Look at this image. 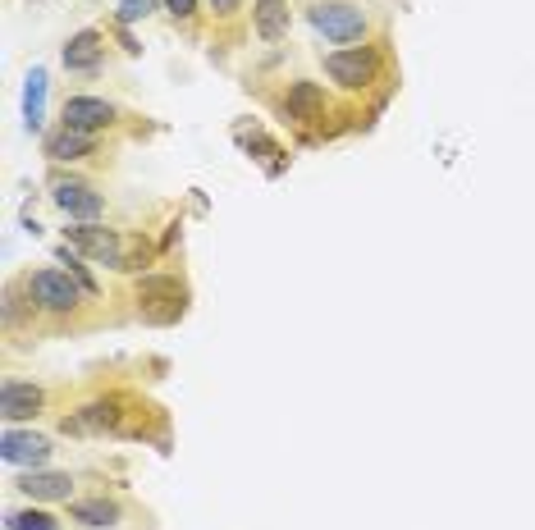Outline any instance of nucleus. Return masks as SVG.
Segmentation results:
<instances>
[{"mask_svg": "<svg viewBox=\"0 0 535 530\" xmlns=\"http://www.w3.org/2000/svg\"><path fill=\"white\" fill-rule=\"evenodd\" d=\"M46 403V394L37 385H19V380H5L0 385V416L5 421H23V416H37Z\"/></svg>", "mask_w": 535, "mask_h": 530, "instance_id": "nucleus-8", "label": "nucleus"}, {"mask_svg": "<svg viewBox=\"0 0 535 530\" xmlns=\"http://www.w3.org/2000/svg\"><path fill=\"white\" fill-rule=\"evenodd\" d=\"M69 516L83 521V525H115V521H119V507L106 503V498H88V503H74Z\"/></svg>", "mask_w": 535, "mask_h": 530, "instance_id": "nucleus-16", "label": "nucleus"}, {"mask_svg": "<svg viewBox=\"0 0 535 530\" xmlns=\"http://www.w3.org/2000/svg\"><path fill=\"white\" fill-rule=\"evenodd\" d=\"M51 197H55V206L64 210V215H74V219H97L101 215V192L92 188V183H83V179H55L51 183Z\"/></svg>", "mask_w": 535, "mask_h": 530, "instance_id": "nucleus-4", "label": "nucleus"}, {"mask_svg": "<svg viewBox=\"0 0 535 530\" xmlns=\"http://www.w3.org/2000/svg\"><path fill=\"white\" fill-rule=\"evenodd\" d=\"M252 28L265 42H280L289 33V5H284V0H256V5H252Z\"/></svg>", "mask_w": 535, "mask_h": 530, "instance_id": "nucleus-9", "label": "nucleus"}, {"mask_svg": "<svg viewBox=\"0 0 535 530\" xmlns=\"http://www.w3.org/2000/svg\"><path fill=\"white\" fill-rule=\"evenodd\" d=\"M10 530H60V525H55L51 512L28 507V512H10Z\"/></svg>", "mask_w": 535, "mask_h": 530, "instance_id": "nucleus-17", "label": "nucleus"}, {"mask_svg": "<svg viewBox=\"0 0 535 530\" xmlns=\"http://www.w3.org/2000/svg\"><path fill=\"white\" fill-rule=\"evenodd\" d=\"M64 69H74V73L101 69V33H78V37H69V46H64Z\"/></svg>", "mask_w": 535, "mask_h": 530, "instance_id": "nucleus-10", "label": "nucleus"}, {"mask_svg": "<svg viewBox=\"0 0 535 530\" xmlns=\"http://www.w3.org/2000/svg\"><path fill=\"white\" fill-rule=\"evenodd\" d=\"M156 10V0H119V23H138Z\"/></svg>", "mask_w": 535, "mask_h": 530, "instance_id": "nucleus-18", "label": "nucleus"}, {"mask_svg": "<svg viewBox=\"0 0 535 530\" xmlns=\"http://www.w3.org/2000/svg\"><path fill=\"white\" fill-rule=\"evenodd\" d=\"M10 467H42L51 458V439L46 434H28V430H5V443H0Z\"/></svg>", "mask_w": 535, "mask_h": 530, "instance_id": "nucleus-6", "label": "nucleus"}, {"mask_svg": "<svg viewBox=\"0 0 535 530\" xmlns=\"http://www.w3.org/2000/svg\"><path fill=\"white\" fill-rule=\"evenodd\" d=\"M211 10H216L220 19H229V14H238V10H243V0H211Z\"/></svg>", "mask_w": 535, "mask_h": 530, "instance_id": "nucleus-20", "label": "nucleus"}, {"mask_svg": "<svg viewBox=\"0 0 535 530\" xmlns=\"http://www.w3.org/2000/svg\"><path fill=\"white\" fill-rule=\"evenodd\" d=\"M28 297L42 311H74L78 307V284L60 270H37L28 274Z\"/></svg>", "mask_w": 535, "mask_h": 530, "instance_id": "nucleus-3", "label": "nucleus"}, {"mask_svg": "<svg viewBox=\"0 0 535 530\" xmlns=\"http://www.w3.org/2000/svg\"><path fill=\"white\" fill-rule=\"evenodd\" d=\"M69 243L83 247L92 261H106V265H124V252H119V238L110 229H97V224H78L69 229Z\"/></svg>", "mask_w": 535, "mask_h": 530, "instance_id": "nucleus-7", "label": "nucleus"}, {"mask_svg": "<svg viewBox=\"0 0 535 530\" xmlns=\"http://www.w3.org/2000/svg\"><path fill=\"white\" fill-rule=\"evenodd\" d=\"M307 19H311V28L325 37V42H334V46H353V42H362L366 37V14H362V5H353V0H320V5H311L307 10Z\"/></svg>", "mask_w": 535, "mask_h": 530, "instance_id": "nucleus-1", "label": "nucleus"}, {"mask_svg": "<svg viewBox=\"0 0 535 530\" xmlns=\"http://www.w3.org/2000/svg\"><path fill=\"white\" fill-rule=\"evenodd\" d=\"M284 106H289V115H293V119H316V115L325 110V92H320L316 83H293Z\"/></svg>", "mask_w": 535, "mask_h": 530, "instance_id": "nucleus-14", "label": "nucleus"}, {"mask_svg": "<svg viewBox=\"0 0 535 530\" xmlns=\"http://www.w3.org/2000/svg\"><path fill=\"white\" fill-rule=\"evenodd\" d=\"M19 489H23L28 498H69L74 480L64 476V471H28V476L19 480Z\"/></svg>", "mask_w": 535, "mask_h": 530, "instance_id": "nucleus-12", "label": "nucleus"}, {"mask_svg": "<svg viewBox=\"0 0 535 530\" xmlns=\"http://www.w3.org/2000/svg\"><path fill=\"white\" fill-rule=\"evenodd\" d=\"M161 5H165L174 19H192V14H197V0H161Z\"/></svg>", "mask_w": 535, "mask_h": 530, "instance_id": "nucleus-19", "label": "nucleus"}, {"mask_svg": "<svg viewBox=\"0 0 535 530\" xmlns=\"http://www.w3.org/2000/svg\"><path fill=\"white\" fill-rule=\"evenodd\" d=\"M92 146H97V133L60 128V133L46 142V156H51V161H83V156H92Z\"/></svg>", "mask_w": 535, "mask_h": 530, "instance_id": "nucleus-11", "label": "nucleus"}, {"mask_svg": "<svg viewBox=\"0 0 535 530\" xmlns=\"http://www.w3.org/2000/svg\"><path fill=\"white\" fill-rule=\"evenodd\" d=\"M110 119H115V106L101 97H69L64 101V128H74V133H97Z\"/></svg>", "mask_w": 535, "mask_h": 530, "instance_id": "nucleus-5", "label": "nucleus"}, {"mask_svg": "<svg viewBox=\"0 0 535 530\" xmlns=\"http://www.w3.org/2000/svg\"><path fill=\"white\" fill-rule=\"evenodd\" d=\"M325 73L339 88H348V92H357V88H366V83H375V73H380V55L371 51V46H348V51H329L325 55Z\"/></svg>", "mask_w": 535, "mask_h": 530, "instance_id": "nucleus-2", "label": "nucleus"}, {"mask_svg": "<svg viewBox=\"0 0 535 530\" xmlns=\"http://www.w3.org/2000/svg\"><path fill=\"white\" fill-rule=\"evenodd\" d=\"M23 124H28V133H42V124H46V69H32V73H28V88H23Z\"/></svg>", "mask_w": 535, "mask_h": 530, "instance_id": "nucleus-13", "label": "nucleus"}, {"mask_svg": "<svg viewBox=\"0 0 535 530\" xmlns=\"http://www.w3.org/2000/svg\"><path fill=\"white\" fill-rule=\"evenodd\" d=\"M115 421H119V403L115 398H101V403H88L74 416V430H115Z\"/></svg>", "mask_w": 535, "mask_h": 530, "instance_id": "nucleus-15", "label": "nucleus"}]
</instances>
